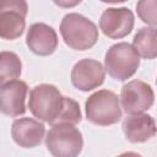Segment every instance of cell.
Returning <instances> with one entry per match:
<instances>
[{"instance_id":"52a82bcc","label":"cell","mask_w":157,"mask_h":157,"mask_svg":"<svg viewBox=\"0 0 157 157\" xmlns=\"http://www.w3.org/2000/svg\"><path fill=\"white\" fill-rule=\"evenodd\" d=\"M120 101L126 114H142L153 105L155 93L148 83L140 80H132L121 87Z\"/></svg>"},{"instance_id":"ac0fdd59","label":"cell","mask_w":157,"mask_h":157,"mask_svg":"<svg viewBox=\"0 0 157 157\" xmlns=\"http://www.w3.org/2000/svg\"><path fill=\"white\" fill-rule=\"evenodd\" d=\"M156 83H157V78H156Z\"/></svg>"},{"instance_id":"8992f818","label":"cell","mask_w":157,"mask_h":157,"mask_svg":"<svg viewBox=\"0 0 157 157\" xmlns=\"http://www.w3.org/2000/svg\"><path fill=\"white\" fill-rule=\"evenodd\" d=\"M27 2L22 0H4L0 4V37L12 40L23 34L26 27Z\"/></svg>"},{"instance_id":"4fadbf2b","label":"cell","mask_w":157,"mask_h":157,"mask_svg":"<svg viewBox=\"0 0 157 157\" xmlns=\"http://www.w3.org/2000/svg\"><path fill=\"white\" fill-rule=\"evenodd\" d=\"M121 128L125 137L134 144L146 142L157 134L156 121L148 114H135L126 117Z\"/></svg>"},{"instance_id":"2e32d148","label":"cell","mask_w":157,"mask_h":157,"mask_svg":"<svg viewBox=\"0 0 157 157\" xmlns=\"http://www.w3.org/2000/svg\"><path fill=\"white\" fill-rule=\"evenodd\" d=\"M136 12L142 22L151 26H157V0L137 1Z\"/></svg>"},{"instance_id":"3957f363","label":"cell","mask_w":157,"mask_h":157,"mask_svg":"<svg viewBox=\"0 0 157 157\" xmlns=\"http://www.w3.org/2000/svg\"><path fill=\"white\" fill-rule=\"evenodd\" d=\"M85 110L87 120L99 126L113 125L121 118L119 97L108 90L92 93L85 103Z\"/></svg>"},{"instance_id":"6da1fadb","label":"cell","mask_w":157,"mask_h":157,"mask_svg":"<svg viewBox=\"0 0 157 157\" xmlns=\"http://www.w3.org/2000/svg\"><path fill=\"white\" fill-rule=\"evenodd\" d=\"M28 108L31 113L50 125L69 123L77 124L81 121L80 105L72 98L65 97L50 83H40L29 92Z\"/></svg>"},{"instance_id":"9c48e42d","label":"cell","mask_w":157,"mask_h":157,"mask_svg":"<svg viewBox=\"0 0 157 157\" xmlns=\"http://www.w3.org/2000/svg\"><path fill=\"white\" fill-rule=\"evenodd\" d=\"M105 78V69L94 59H82L71 70V83L75 88L88 92L99 87Z\"/></svg>"},{"instance_id":"ba28073f","label":"cell","mask_w":157,"mask_h":157,"mask_svg":"<svg viewBox=\"0 0 157 157\" xmlns=\"http://www.w3.org/2000/svg\"><path fill=\"white\" fill-rule=\"evenodd\" d=\"M134 23V13L129 7H108L101 16L99 28L108 38L120 39L132 31Z\"/></svg>"},{"instance_id":"8fae6325","label":"cell","mask_w":157,"mask_h":157,"mask_svg":"<svg viewBox=\"0 0 157 157\" xmlns=\"http://www.w3.org/2000/svg\"><path fill=\"white\" fill-rule=\"evenodd\" d=\"M26 44L32 53L40 56H47L55 52L58 47V34L53 27L37 22L29 26Z\"/></svg>"},{"instance_id":"e0dca14e","label":"cell","mask_w":157,"mask_h":157,"mask_svg":"<svg viewBox=\"0 0 157 157\" xmlns=\"http://www.w3.org/2000/svg\"><path fill=\"white\" fill-rule=\"evenodd\" d=\"M118 157H142L141 155L136 153V152H132V151H128V152H124V153H120Z\"/></svg>"},{"instance_id":"9a60e30c","label":"cell","mask_w":157,"mask_h":157,"mask_svg":"<svg viewBox=\"0 0 157 157\" xmlns=\"http://www.w3.org/2000/svg\"><path fill=\"white\" fill-rule=\"evenodd\" d=\"M22 72V63L20 58L12 53L2 50L0 54V83L16 80Z\"/></svg>"},{"instance_id":"5bb4252c","label":"cell","mask_w":157,"mask_h":157,"mask_svg":"<svg viewBox=\"0 0 157 157\" xmlns=\"http://www.w3.org/2000/svg\"><path fill=\"white\" fill-rule=\"evenodd\" d=\"M132 47L144 59L157 58V28L141 27L134 36Z\"/></svg>"},{"instance_id":"5b68a950","label":"cell","mask_w":157,"mask_h":157,"mask_svg":"<svg viewBox=\"0 0 157 157\" xmlns=\"http://www.w3.org/2000/svg\"><path fill=\"white\" fill-rule=\"evenodd\" d=\"M140 66V55L134 47L120 42L109 47L104 56V69L113 78L125 81L130 78Z\"/></svg>"},{"instance_id":"277c9868","label":"cell","mask_w":157,"mask_h":157,"mask_svg":"<svg viewBox=\"0 0 157 157\" xmlns=\"http://www.w3.org/2000/svg\"><path fill=\"white\" fill-rule=\"evenodd\" d=\"M45 146L53 157H77L83 147L82 134L74 124H55L47 134Z\"/></svg>"},{"instance_id":"7c38bea8","label":"cell","mask_w":157,"mask_h":157,"mask_svg":"<svg viewBox=\"0 0 157 157\" xmlns=\"http://www.w3.org/2000/svg\"><path fill=\"white\" fill-rule=\"evenodd\" d=\"M45 134V126L32 118L16 119L11 125V136L13 141L23 148H32L40 145Z\"/></svg>"},{"instance_id":"30bf717a","label":"cell","mask_w":157,"mask_h":157,"mask_svg":"<svg viewBox=\"0 0 157 157\" xmlns=\"http://www.w3.org/2000/svg\"><path fill=\"white\" fill-rule=\"evenodd\" d=\"M27 83L21 80H12L0 88L1 99V112L9 117H20L26 113V96H27Z\"/></svg>"},{"instance_id":"7a4b0ae2","label":"cell","mask_w":157,"mask_h":157,"mask_svg":"<svg viewBox=\"0 0 157 157\" xmlns=\"http://www.w3.org/2000/svg\"><path fill=\"white\" fill-rule=\"evenodd\" d=\"M60 33L65 44L75 50H87L98 40L97 26L77 12H70L63 17Z\"/></svg>"}]
</instances>
